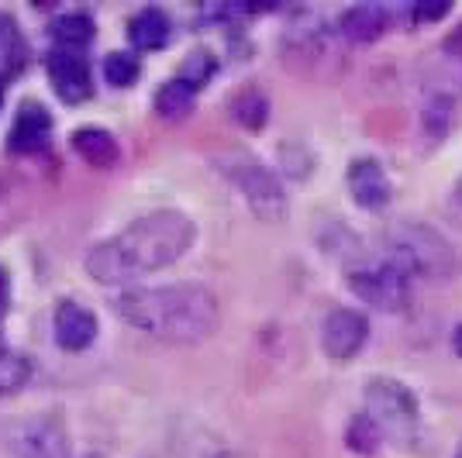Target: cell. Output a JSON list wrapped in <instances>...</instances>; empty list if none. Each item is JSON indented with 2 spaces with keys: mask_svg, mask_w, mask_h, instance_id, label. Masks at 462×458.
<instances>
[{
  "mask_svg": "<svg viewBox=\"0 0 462 458\" xmlns=\"http://www.w3.org/2000/svg\"><path fill=\"white\" fill-rule=\"evenodd\" d=\"M193 221L180 210H152L125 231L97 242L83 266L97 283H128L155 269L173 266L193 245Z\"/></svg>",
  "mask_w": 462,
  "mask_h": 458,
  "instance_id": "1",
  "label": "cell"
},
{
  "mask_svg": "<svg viewBox=\"0 0 462 458\" xmlns=\"http://www.w3.org/2000/svg\"><path fill=\"white\" fill-rule=\"evenodd\" d=\"M115 310L121 321L173 344L204 342L221 325L217 297L200 283L125 289L115 297Z\"/></svg>",
  "mask_w": 462,
  "mask_h": 458,
  "instance_id": "2",
  "label": "cell"
},
{
  "mask_svg": "<svg viewBox=\"0 0 462 458\" xmlns=\"http://www.w3.org/2000/svg\"><path fill=\"white\" fill-rule=\"evenodd\" d=\"M380 255L404 272L407 279H448L456 269V252L442 238V231L428 228L421 221H397L383 231Z\"/></svg>",
  "mask_w": 462,
  "mask_h": 458,
  "instance_id": "3",
  "label": "cell"
},
{
  "mask_svg": "<svg viewBox=\"0 0 462 458\" xmlns=\"http://www.w3.org/2000/svg\"><path fill=\"white\" fill-rule=\"evenodd\" d=\"M217 169L231 179V187L245 197L255 217L263 221H283L287 214V193L280 187V179L273 176L255 155L249 152H228L217 159Z\"/></svg>",
  "mask_w": 462,
  "mask_h": 458,
  "instance_id": "4",
  "label": "cell"
},
{
  "mask_svg": "<svg viewBox=\"0 0 462 458\" xmlns=\"http://www.w3.org/2000/svg\"><path fill=\"white\" fill-rule=\"evenodd\" d=\"M346 283L363 304H373L386 314H397L411 304V279L393 262H386L380 252L366 255V259H356L346 269Z\"/></svg>",
  "mask_w": 462,
  "mask_h": 458,
  "instance_id": "5",
  "label": "cell"
},
{
  "mask_svg": "<svg viewBox=\"0 0 462 458\" xmlns=\"http://www.w3.org/2000/svg\"><path fill=\"white\" fill-rule=\"evenodd\" d=\"M366 414L376 420L380 431L401 441H411L418 435L421 407H418V397L411 393V386H404L401 380L373 376L366 382Z\"/></svg>",
  "mask_w": 462,
  "mask_h": 458,
  "instance_id": "6",
  "label": "cell"
},
{
  "mask_svg": "<svg viewBox=\"0 0 462 458\" xmlns=\"http://www.w3.org/2000/svg\"><path fill=\"white\" fill-rule=\"evenodd\" d=\"M369 338V321L366 314L352 310V307H338L325 317V327H321V344H325L328 359L335 362H348L359 355V348L366 344Z\"/></svg>",
  "mask_w": 462,
  "mask_h": 458,
  "instance_id": "7",
  "label": "cell"
},
{
  "mask_svg": "<svg viewBox=\"0 0 462 458\" xmlns=\"http://www.w3.org/2000/svg\"><path fill=\"white\" fill-rule=\"evenodd\" d=\"M49 79L56 87V94L66 100V104H79L87 100L94 83H90V62L73 52V49H56L49 56Z\"/></svg>",
  "mask_w": 462,
  "mask_h": 458,
  "instance_id": "8",
  "label": "cell"
},
{
  "mask_svg": "<svg viewBox=\"0 0 462 458\" xmlns=\"http://www.w3.org/2000/svg\"><path fill=\"white\" fill-rule=\"evenodd\" d=\"M348 190H352V200L363 210H383L393 197V183L386 169L376 162V159H356L348 166Z\"/></svg>",
  "mask_w": 462,
  "mask_h": 458,
  "instance_id": "9",
  "label": "cell"
},
{
  "mask_svg": "<svg viewBox=\"0 0 462 458\" xmlns=\"http://www.w3.org/2000/svg\"><path fill=\"white\" fill-rule=\"evenodd\" d=\"M52 325H56L59 348H66V352H83L97 338V317L83 304H77V300H62L56 307Z\"/></svg>",
  "mask_w": 462,
  "mask_h": 458,
  "instance_id": "10",
  "label": "cell"
},
{
  "mask_svg": "<svg viewBox=\"0 0 462 458\" xmlns=\"http://www.w3.org/2000/svg\"><path fill=\"white\" fill-rule=\"evenodd\" d=\"M49 132H52V117L45 107L24 104L18 111V121L11 128V149L14 152H39L49 145Z\"/></svg>",
  "mask_w": 462,
  "mask_h": 458,
  "instance_id": "11",
  "label": "cell"
},
{
  "mask_svg": "<svg viewBox=\"0 0 462 458\" xmlns=\"http://www.w3.org/2000/svg\"><path fill=\"white\" fill-rule=\"evenodd\" d=\"M18 448L24 458H69L66 435L59 431L56 420H32L18 438Z\"/></svg>",
  "mask_w": 462,
  "mask_h": 458,
  "instance_id": "12",
  "label": "cell"
},
{
  "mask_svg": "<svg viewBox=\"0 0 462 458\" xmlns=\"http://www.w3.org/2000/svg\"><path fill=\"white\" fill-rule=\"evenodd\" d=\"M386 24H390V11L380 7V4H356V7H348L346 14H342V21H338L342 35H346L348 41H359V45L380 39L386 32Z\"/></svg>",
  "mask_w": 462,
  "mask_h": 458,
  "instance_id": "13",
  "label": "cell"
},
{
  "mask_svg": "<svg viewBox=\"0 0 462 458\" xmlns=\"http://www.w3.org/2000/svg\"><path fill=\"white\" fill-rule=\"evenodd\" d=\"M73 149L83 162H90L97 169H111L117 159H121V149H117V138L104 128H77L73 132Z\"/></svg>",
  "mask_w": 462,
  "mask_h": 458,
  "instance_id": "14",
  "label": "cell"
},
{
  "mask_svg": "<svg viewBox=\"0 0 462 458\" xmlns=\"http://www.w3.org/2000/svg\"><path fill=\"white\" fill-rule=\"evenodd\" d=\"M128 39L135 41L138 49H162L170 41V18L159 7H142L135 18L128 21Z\"/></svg>",
  "mask_w": 462,
  "mask_h": 458,
  "instance_id": "15",
  "label": "cell"
},
{
  "mask_svg": "<svg viewBox=\"0 0 462 458\" xmlns=\"http://www.w3.org/2000/svg\"><path fill=\"white\" fill-rule=\"evenodd\" d=\"M193 100H197V90L187 79L176 77L170 83H162V90L155 94V111L166 121H180V117H187L193 111Z\"/></svg>",
  "mask_w": 462,
  "mask_h": 458,
  "instance_id": "16",
  "label": "cell"
},
{
  "mask_svg": "<svg viewBox=\"0 0 462 458\" xmlns=\"http://www.w3.org/2000/svg\"><path fill=\"white\" fill-rule=\"evenodd\" d=\"M32 380V362L4 344V334H0V397L7 393H18L24 382Z\"/></svg>",
  "mask_w": 462,
  "mask_h": 458,
  "instance_id": "17",
  "label": "cell"
},
{
  "mask_svg": "<svg viewBox=\"0 0 462 458\" xmlns=\"http://www.w3.org/2000/svg\"><path fill=\"white\" fill-rule=\"evenodd\" d=\"M52 39L59 41V49H73L77 52L79 45L94 39V21L87 14H62V18L52 21Z\"/></svg>",
  "mask_w": 462,
  "mask_h": 458,
  "instance_id": "18",
  "label": "cell"
},
{
  "mask_svg": "<svg viewBox=\"0 0 462 458\" xmlns=\"http://www.w3.org/2000/svg\"><path fill=\"white\" fill-rule=\"evenodd\" d=\"M231 114L238 117L245 128H263L266 117H270V104L259 90H242V94L231 100Z\"/></svg>",
  "mask_w": 462,
  "mask_h": 458,
  "instance_id": "19",
  "label": "cell"
},
{
  "mask_svg": "<svg viewBox=\"0 0 462 458\" xmlns=\"http://www.w3.org/2000/svg\"><path fill=\"white\" fill-rule=\"evenodd\" d=\"M380 427H376V420L369 417V414H359V417L348 424L346 431V441L352 452H359V455H373L376 448H380Z\"/></svg>",
  "mask_w": 462,
  "mask_h": 458,
  "instance_id": "20",
  "label": "cell"
},
{
  "mask_svg": "<svg viewBox=\"0 0 462 458\" xmlns=\"http://www.w3.org/2000/svg\"><path fill=\"white\" fill-rule=\"evenodd\" d=\"M448 124H452V100L442 94H431V100L424 104V132L431 142H442Z\"/></svg>",
  "mask_w": 462,
  "mask_h": 458,
  "instance_id": "21",
  "label": "cell"
},
{
  "mask_svg": "<svg viewBox=\"0 0 462 458\" xmlns=\"http://www.w3.org/2000/svg\"><path fill=\"white\" fill-rule=\"evenodd\" d=\"M104 77L115 87H132L138 79V59L132 52H111L104 59Z\"/></svg>",
  "mask_w": 462,
  "mask_h": 458,
  "instance_id": "22",
  "label": "cell"
},
{
  "mask_svg": "<svg viewBox=\"0 0 462 458\" xmlns=\"http://www.w3.org/2000/svg\"><path fill=\"white\" fill-rule=\"evenodd\" d=\"M211 77H214V59L208 52H193L187 59V66H183V73H180V79H187L193 90H200Z\"/></svg>",
  "mask_w": 462,
  "mask_h": 458,
  "instance_id": "23",
  "label": "cell"
},
{
  "mask_svg": "<svg viewBox=\"0 0 462 458\" xmlns=\"http://www.w3.org/2000/svg\"><path fill=\"white\" fill-rule=\"evenodd\" d=\"M448 14V4H439V7H428V4H421V7H414V21H439Z\"/></svg>",
  "mask_w": 462,
  "mask_h": 458,
  "instance_id": "24",
  "label": "cell"
},
{
  "mask_svg": "<svg viewBox=\"0 0 462 458\" xmlns=\"http://www.w3.org/2000/svg\"><path fill=\"white\" fill-rule=\"evenodd\" d=\"M7 307H11V279H7V272L0 269V317L7 314Z\"/></svg>",
  "mask_w": 462,
  "mask_h": 458,
  "instance_id": "25",
  "label": "cell"
},
{
  "mask_svg": "<svg viewBox=\"0 0 462 458\" xmlns=\"http://www.w3.org/2000/svg\"><path fill=\"white\" fill-rule=\"evenodd\" d=\"M452 348L459 352V359H462V325L456 327V334H452Z\"/></svg>",
  "mask_w": 462,
  "mask_h": 458,
  "instance_id": "26",
  "label": "cell"
},
{
  "mask_svg": "<svg viewBox=\"0 0 462 458\" xmlns=\"http://www.w3.org/2000/svg\"><path fill=\"white\" fill-rule=\"evenodd\" d=\"M452 200H456V204H459V207H462V179H459V183H456V190H452Z\"/></svg>",
  "mask_w": 462,
  "mask_h": 458,
  "instance_id": "27",
  "label": "cell"
},
{
  "mask_svg": "<svg viewBox=\"0 0 462 458\" xmlns=\"http://www.w3.org/2000/svg\"><path fill=\"white\" fill-rule=\"evenodd\" d=\"M0 104H4V87H0Z\"/></svg>",
  "mask_w": 462,
  "mask_h": 458,
  "instance_id": "28",
  "label": "cell"
},
{
  "mask_svg": "<svg viewBox=\"0 0 462 458\" xmlns=\"http://www.w3.org/2000/svg\"><path fill=\"white\" fill-rule=\"evenodd\" d=\"M456 458H462V448H459V452H456Z\"/></svg>",
  "mask_w": 462,
  "mask_h": 458,
  "instance_id": "29",
  "label": "cell"
},
{
  "mask_svg": "<svg viewBox=\"0 0 462 458\" xmlns=\"http://www.w3.org/2000/svg\"><path fill=\"white\" fill-rule=\"evenodd\" d=\"M0 28H4V21H0Z\"/></svg>",
  "mask_w": 462,
  "mask_h": 458,
  "instance_id": "30",
  "label": "cell"
}]
</instances>
